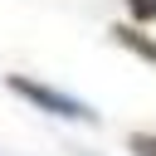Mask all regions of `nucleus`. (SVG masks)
I'll return each mask as SVG.
<instances>
[{
	"mask_svg": "<svg viewBox=\"0 0 156 156\" xmlns=\"http://www.w3.org/2000/svg\"><path fill=\"white\" fill-rule=\"evenodd\" d=\"M107 34H112V44H122L127 54H136V58H146V63L156 68V39H151L141 24H112Z\"/></svg>",
	"mask_w": 156,
	"mask_h": 156,
	"instance_id": "nucleus-2",
	"label": "nucleus"
},
{
	"mask_svg": "<svg viewBox=\"0 0 156 156\" xmlns=\"http://www.w3.org/2000/svg\"><path fill=\"white\" fill-rule=\"evenodd\" d=\"M5 88L20 93V98H29L34 107H44V112H54V117H68V122H98V112H93L88 102L68 98V93H58V88H49V83H34V78H24V73H10Z\"/></svg>",
	"mask_w": 156,
	"mask_h": 156,
	"instance_id": "nucleus-1",
	"label": "nucleus"
},
{
	"mask_svg": "<svg viewBox=\"0 0 156 156\" xmlns=\"http://www.w3.org/2000/svg\"><path fill=\"white\" fill-rule=\"evenodd\" d=\"M127 10H132L141 24H146V20H156V0H127Z\"/></svg>",
	"mask_w": 156,
	"mask_h": 156,
	"instance_id": "nucleus-4",
	"label": "nucleus"
},
{
	"mask_svg": "<svg viewBox=\"0 0 156 156\" xmlns=\"http://www.w3.org/2000/svg\"><path fill=\"white\" fill-rule=\"evenodd\" d=\"M127 151L132 156H156V132H132L127 136Z\"/></svg>",
	"mask_w": 156,
	"mask_h": 156,
	"instance_id": "nucleus-3",
	"label": "nucleus"
}]
</instances>
